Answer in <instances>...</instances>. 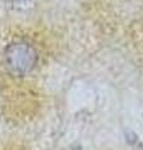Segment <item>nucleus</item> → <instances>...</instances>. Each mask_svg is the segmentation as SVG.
Returning <instances> with one entry per match:
<instances>
[{
  "instance_id": "1",
  "label": "nucleus",
  "mask_w": 143,
  "mask_h": 150,
  "mask_svg": "<svg viewBox=\"0 0 143 150\" xmlns=\"http://www.w3.org/2000/svg\"><path fill=\"white\" fill-rule=\"evenodd\" d=\"M6 69L15 76L29 74L38 63V53L35 48L26 41H15L5 49Z\"/></svg>"
}]
</instances>
